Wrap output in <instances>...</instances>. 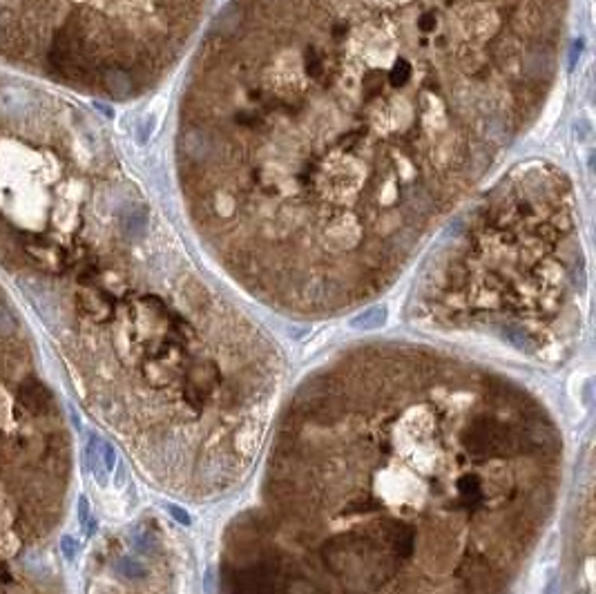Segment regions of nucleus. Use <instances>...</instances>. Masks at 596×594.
Returning <instances> with one entry per match:
<instances>
[{
    "mask_svg": "<svg viewBox=\"0 0 596 594\" xmlns=\"http://www.w3.org/2000/svg\"><path fill=\"white\" fill-rule=\"evenodd\" d=\"M168 512L172 514V518L179 525H190V514H188L186 509L177 507V505H168Z\"/></svg>",
    "mask_w": 596,
    "mask_h": 594,
    "instance_id": "8",
    "label": "nucleus"
},
{
    "mask_svg": "<svg viewBox=\"0 0 596 594\" xmlns=\"http://www.w3.org/2000/svg\"><path fill=\"white\" fill-rule=\"evenodd\" d=\"M61 550H63V556L68 561H74L79 554V543L72 539V536H63L61 539Z\"/></svg>",
    "mask_w": 596,
    "mask_h": 594,
    "instance_id": "6",
    "label": "nucleus"
},
{
    "mask_svg": "<svg viewBox=\"0 0 596 594\" xmlns=\"http://www.w3.org/2000/svg\"><path fill=\"white\" fill-rule=\"evenodd\" d=\"M117 570H119V574H123V577H128V579H143L146 577V568L135 559H121L117 563Z\"/></svg>",
    "mask_w": 596,
    "mask_h": 594,
    "instance_id": "3",
    "label": "nucleus"
},
{
    "mask_svg": "<svg viewBox=\"0 0 596 594\" xmlns=\"http://www.w3.org/2000/svg\"><path fill=\"white\" fill-rule=\"evenodd\" d=\"M12 331H16V319H14V315L9 313L5 306H0V333L7 335V333H12Z\"/></svg>",
    "mask_w": 596,
    "mask_h": 594,
    "instance_id": "5",
    "label": "nucleus"
},
{
    "mask_svg": "<svg viewBox=\"0 0 596 594\" xmlns=\"http://www.w3.org/2000/svg\"><path fill=\"white\" fill-rule=\"evenodd\" d=\"M85 465L94 474V478L99 483H106L108 480V469L103 465V438L92 433L90 440H88V447H85Z\"/></svg>",
    "mask_w": 596,
    "mask_h": 594,
    "instance_id": "1",
    "label": "nucleus"
},
{
    "mask_svg": "<svg viewBox=\"0 0 596 594\" xmlns=\"http://www.w3.org/2000/svg\"><path fill=\"white\" fill-rule=\"evenodd\" d=\"M386 322V308L384 306H373L366 308L364 313H359L351 319V326L359 328V331H371V328H380Z\"/></svg>",
    "mask_w": 596,
    "mask_h": 594,
    "instance_id": "2",
    "label": "nucleus"
},
{
    "mask_svg": "<svg viewBox=\"0 0 596 594\" xmlns=\"http://www.w3.org/2000/svg\"><path fill=\"white\" fill-rule=\"evenodd\" d=\"M103 465H106L108 474H110V471L115 469V465H117V451H115V447H112L110 442H106V440H103Z\"/></svg>",
    "mask_w": 596,
    "mask_h": 594,
    "instance_id": "7",
    "label": "nucleus"
},
{
    "mask_svg": "<svg viewBox=\"0 0 596 594\" xmlns=\"http://www.w3.org/2000/svg\"><path fill=\"white\" fill-rule=\"evenodd\" d=\"M79 521H81V525H83L85 534H92V532H94V521H92V516H90V505H88V498H85V496L79 498Z\"/></svg>",
    "mask_w": 596,
    "mask_h": 594,
    "instance_id": "4",
    "label": "nucleus"
}]
</instances>
